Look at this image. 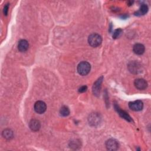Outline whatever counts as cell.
<instances>
[{"mask_svg": "<svg viewBox=\"0 0 151 151\" xmlns=\"http://www.w3.org/2000/svg\"><path fill=\"white\" fill-rule=\"evenodd\" d=\"M29 47L28 42L25 40H21L18 42V48L21 52L26 51Z\"/></svg>", "mask_w": 151, "mask_h": 151, "instance_id": "obj_13", "label": "cell"}, {"mask_svg": "<svg viewBox=\"0 0 151 151\" xmlns=\"http://www.w3.org/2000/svg\"><path fill=\"white\" fill-rule=\"evenodd\" d=\"M102 81H103V77H101L94 83V85L93 87V91L94 95H98L99 94Z\"/></svg>", "mask_w": 151, "mask_h": 151, "instance_id": "obj_10", "label": "cell"}, {"mask_svg": "<svg viewBox=\"0 0 151 151\" xmlns=\"http://www.w3.org/2000/svg\"><path fill=\"white\" fill-rule=\"evenodd\" d=\"M88 122L91 126H96L100 124L101 122V117L99 114L97 113H91L88 117Z\"/></svg>", "mask_w": 151, "mask_h": 151, "instance_id": "obj_3", "label": "cell"}, {"mask_svg": "<svg viewBox=\"0 0 151 151\" xmlns=\"http://www.w3.org/2000/svg\"><path fill=\"white\" fill-rule=\"evenodd\" d=\"M122 32V30L121 29H116L114 31V32H113V38H117V37H119V35L121 34Z\"/></svg>", "mask_w": 151, "mask_h": 151, "instance_id": "obj_17", "label": "cell"}, {"mask_svg": "<svg viewBox=\"0 0 151 151\" xmlns=\"http://www.w3.org/2000/svg\"><path fill=\"white\" fill-rule=\"evenodd\" d=\"M87 89V87L86 86H81L79 89H78V91L80 93H83V92H85Z\"/></svg>", "mask_w": 151, "mask_h": 151, "instance_id": "obj_18", "label": "cell"}, {"mask_svg": "<svg viewBox=\"0 0 151 151\" xmlns=\"http://www.w3.org/2000/svg\"><path fill=\"white\" fill-rule=\"evenodd\" d=\"M118 142L113 139H110L106 142V147L109 150H116L119 148Z\"/></svg>", "mask_w": 151, "mask_h": 151, "instance_id": "obj_5", "label": "cell"}, {"mask_svg": "<svg viewBox=\"0 0 151 151\" xmlns=\"http://www.w3.org/2000/svg\"><path fill=\"white\" fill-rule=\"evenodd\" d=\"M2 134V136L7 140L11 139L14 136L13 132L9 129H6L4 130Z\"/></svg>", "mask_w": 151, "mask_h": 151, "instance_id": "obj_14", "label": "cell"}, {"mask_svg": "<svg viewBox=\"0 0 151 151\" xmlns=\"http://www.w3.org/2000/svg\"><path fill=\"white\" fill-rule=\"evenodd\" d=\"M148 11V7L145 4H142L140 8L139 11L137 12V14L136 15H145V14H146Z\"/></svg>", "mask_w": 151, "mask_h": 151, "instance_id": "obj_16", "label": "cell"}, {"mask_svg": "<svg viewBox=\"0 0 151 151\" xmlns=\"http://www.w3.org/2000/svg\"><path fill=\"white\" fill-rule=\"evenodd\" d=\"M60 113L62 116L65 117L69 115L70 114V110L68 107L65 106H63V107H61L60 110Z\"/></svg>", "mask_w": 151, "mask_h": 151, "instance_id": "obj_15", "label": "cell"}, {"mask_svg": "<svg viewBox=\"0 0 151 151\" xmlns=\"http://www.w3.org/2000/svg\"><path fill=\"white\" fill-rule=\"evenodd\" d=\"M34 110L39 114H42L44 113L47 109V106L45 103L42 101H38L34 104Z\"/></svg>", "mask_w": 151, "mask_h": 151, "instance_id": "obj_6", "label": "cell"}, {"mask_svg": "<svg viewBox=\"0 0 151 151\" xmlns=\"http://www.w3.org/2000/svg\"><path fill=\"white\" fill-rule=\"evenodd\" d=\"M129 108L134 111H140L143 107V102L141 100H135L134 101L129 102Z\"/></svg>", "mask_w": 151, "mask_h": 151, "instance_id": "obj_4", "label": "cell"}, {"mask_svg": "<svg viewBox=\"0 0 151 151\" xmlns=\"http://www.w3.org/2000/svg\"><path fill=\"white\" fill-rule=\"evenodd\" d=\"M29 127L30 129L32 131H38L41 127L40 122L37 119H32L29 123Z\"/></svg>", "mask_w": 151, "mask_h": 151, "instance_id": "obj_9", "label": "cell"}, {"mask_svg": "<svg viewBox=\"0 0 151 151\" xmlns=\"http://www.w3.org/2000/svg\"><path fill=\"white\" fill-rule=\"evenodd\" d=\"M133 52L137 55H142L145 52V46L140 43L135 44L133 47Z\"/></svg>", "mask_w": 151, "mask_h": 151, "instance_id": "obj_11", "label": "cell"}, {"mask_svg": "<svg viewBox=\"0 0 151 151\" xmlns=\"http://www.w3.org/2000/svg\"><path fill=\"white\" fill-rule=\"evenodd\" d=\"M134 84L136 88L140 90H145L147 87V83L143 78H137L135 80Z\"/></svg>", "mask_w": 151, "mask_h": 151, "instance_id": "obj_7", "label": "cell"}, {"mask_svg": "<svg viewBox=\"0 0 151 151\" xmlns=\"http://www.w3.org/2000/svg\"><path fill=\"white\" fill-rule=\"evenodd\" d=\"M129 71L133 74H137L140 72V65L135 61L130 62L128 65Z\"/></svg>", "mask_w": 151, "mask_h": 151, "instance_id": "obj_8", "label": "cell"}, {"mask_svg": "<svg viewBox=\"0 0 151 151\" xmlns=\"http://www.w3.org/2000/svg\"><path fill=\"white\" fill-rule=\"evenodd\" d=\"M8 11V4H6V5H5L4 8V15H7Z\"/></svg>", "mask_w": 151, "mask_h": 151, "instance_id": "obj_19", "label": "cell"}, {"mask_svg": "<svg viewBox=\"0 0 151 151\" xmlns=\"http://www.w3.org/2000/svg\"><path fill=\"white\" fill-rule=\"evenodd\" d=\"M102 42L101 37L96 33L91 34L88 38V42L93 47H97L99 46Z\"/></svg>", "mask_w": 151, "mask_h": 151, "instance_id": "obj_1", "label": "cell"}, {"mask_svg": "<svg viewBox=\"0 0 151 151\" xmlns=\"http://www.w3.org/2000/svg\"><path fill=\"white\" fill-rule=\"evenodd\" d=\"M91 65L87 61H82L77 66V71L81 76L88 74L90 71Z\"/></svg>", "mask_w": 151, "mask_h": 151, "instance_id": "obj_2", "label": "cell"}, {"mask_svg": "<svg viewBox=\"0 0 151 151\" xmlns=\"http://www.w3.org/2000/svg\"><path fill=\"white\" fill-rule=\"evenodd\" d=\"M115 109L117 110V111L119 113V114L120 115V116H121L122 118L124 119L125 120H127L129 122H132V119L130 117V116L126 111H124V110H121L119 107L118 106L115 105Z\"/></svg>", "mask_w": 151, "mask_h": 151, "instance_id": "obj_12", "label": "cell"}]
</instances>
